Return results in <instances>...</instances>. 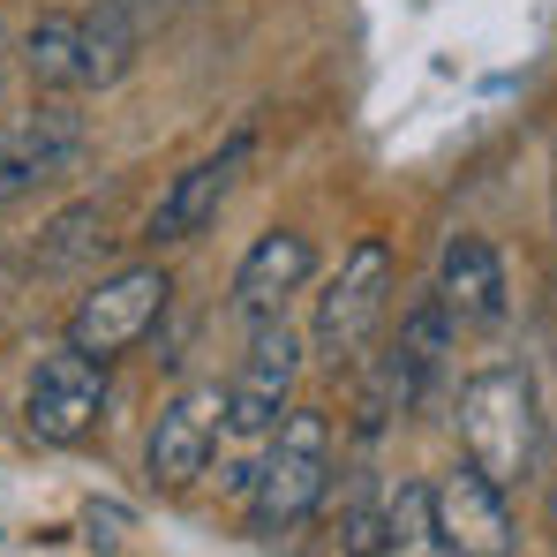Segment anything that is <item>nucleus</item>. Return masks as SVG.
<instances>
[{"mask_svg":"<svg viewBox=\"0 0 557 557\" xmlns=\"http://www.w3.org/2000/svg\"><path fill=\"white\" fill-rule=\"evenodd\" d=\"M453 422H460L467 467H482L497 490H520L543 467V399L520 362H490L467 376L453 399Z\"/></svg>","mask_w":557,"mask_h":557,"instance_id":"f257e3e1","label":"nucleus"},{"mask_svg":"<svg viewBox=\"0 0 557 557\" xmlns=\"http://www.w3.org/2000/svg\"><path fill=\"white\" fill-rule=\"evenodd\" d=\"M332 490V422L317 407H286L272 430V453L257 467V490H249V528L278 543L294 535Z\"/></svg>","mask_w":557,"mask_h":557,"instance_id":"f03ea898","label":"nucleus"},{"mask_svg":"<svg viewBox=\"0 0 557 557\" xmlns=\"http://www.w3.org/2000/svg\"><path fill=\"white\" fill-rule=\"evenodd\" d=\"M453 339H460V324H453V309L437 301V286H430L422 301H407V317H399L384 362H376L370 384H362V437H376L392 414H414V407L430 399V384L445 376Z\"/></svg>","mask_w":557,"mask_h":557,"instance_id":"7ed1b4c3","label":"nucleus"},{"mask_svg":"<svg viewBox=\"0 0 557 557\" xmlns=\"http://www.w3.org/2000/svg\"><path fill=\"white\" fill-rule=\"evenodd\" d=\"M384 309H392V249H384L376 234H362V242L339 257L332 294L317 301V355H324L332 370L362 362L376 324H384Z\"/></svg>","mask_w":557,"mask_h":557,"instance_id":"20e7f679","label":"nucleus"},{"mask_svg":"<svg viewBox=\"0 0 557 557\" xmlns=\"http://www.w3.org/2000/svg\"><path fill=\"white\" fill-rule=\"evenodd\" d=\"M166 294H174V278L159 272V264H128V272L98 278L91 294L69 309V347H84V355H98V362L144 347L151 324L166 317Z\"/></svg>","mask_w":557,"mask_h":557,"instance_id":"39448f33","label":"nucleus"},{"mask_svg":"<svg viewBox=\"0 0 557 557\" xmlns=\"http://www.w3.org/2000/svg\"><path fill=\"white\" fill-rule=\"evenodd\" d=\"M106 414V362L84 347H53L38 355V370L23 384V430L38 445H84Z\"/></svg>","mask_w":557,"mask_h":557,"instance_id":"423d86ee","label":"nucleus"},{"mask_svg":"<svg viewBox=\"0 0 557 557\" xmlns=\"http://www.w3.org/2000/svg\"><path fill=\"white\" fill-rule=\"evenodd\" d=\"M257 332H249V355H242V370L226 376V430L234 437H272L278 414L294 407V370H301V347H294V332L272 317H249Z\"/></svg>","mask_w":557,"mask_h":557,"instance_id":"0eeeda50","label":"nucleus"},{"mask_svg":"<svg viewBox=\"0 0 557 557\" xmlns=\"http://www.w3.org/2000/svg\"><path fill=\"white\" fill-rule=\"evenodd\" d=\"M249 151H257V136L249 128H234L211 159H196V166H182L174 182H166V196L151 203V226H144V242L151 249H174V242H196L211 219H219V203L234 196V182H242V166H249Z\"/></svg>","mask_w":557,"mask_h":557,"instance_id":"6e6552de","label":"nucleus"},{"mask_svg":"<svg viewBox=\"0 0 557 557\" xmlns=\"http://www.w3.org/2000/svg\"><path fill=\"white\" fill-rule=\"evenodd\" d=\"M219 430H226V384H188L159 407L151 422V445H144V467L159 490H188L211 453H219Z\"/></svg>","mask_w":557,"mask_h":557,"instance_id":"1a4fd4ad","label":"nucleus"},{"mask_svg":"<svg viewBox=\"0 0 557 557\" xmlns=\"http://www.w3.org/2000/svg\"><path fill=\"white\" fill-rule=\"evenodd\" d=\"M430 490H437V528H445V550L453 557H512L520 550L512 505H505V490L482 467H453Z\"/></svg>","mask_w":557,"mask_h":557,"instance_id":"9d476101","label":"nucleus"},{"mask_svg":"<svg viewBox=\"0 0 557 557\" xmlns=\"http://www.w3.org/2000/svg\"><path fill=\"white\" fill-rule=\"evenodd\" d=\"M437 301L453 309V324H497L505 317V257L482 234H453L437 257Z\"/></svg>","mask_w":557,"mask_h":557,"instance_id":"9b49d317","label":"nucleus"},{"mask_svg":"<svg viewBox=\"0 0 557 557\" xmlns=\"http://www.w3.org/2000/svg\"><path fill=\"white\" fill-rule=\"evenodd\" d=\"M309 272H317V242L294 234V226H278V234H264V242L234 264V309H242V317H272L294 286H309Z\"/></svg>","mask_w":557,"mask_h":557,"instance_id":"f8f14e48","label":"nucleus"},{"mask_svg":"<svg viewBox=\"0 0 557 557\" xmlns=\"http://www.w3.org/2000/svg\"><path fill=\"white\" fill-rule=\"evenodd\" d=\"M151 38V0H98L84 15V84H121Z\"/></svg>","mask_w":557,"mask_h":557,"instance_id":"ddd939ff","label":"nucleus"},{"mask_svg":"<svg viewBox=\"0 0 557 557\" xmlns=\"http://www.w3.org/2000/svg\"><path fill=\"white\" fill-rule=\"evenodd\" d=\"M23 69H30L38 91H84V15L46 8L23 30Z\"/></svg>","mask_w":557,"mask_h":557,"instance_id":"4468645a","label":"nucleus"},{"mask_svg":"<svg viewBox=\"0 0 557 557\" xmlns=\"http://www.w3.org/2000/svg\"><path fill=\"white\" fill-rule=\"evenodd\" d=\"M376 557H453L437 528V490L430 482H399L384 505V550Z\"/></svg>","mask_w":557,"mask_h":557,"instance_id":"2eb2a0df","label":"nucleus"},{"mask_svg":"<svg viewBox=\"0 0 557 557\" xmlns=\"http://www.w3.org/2000/svg\"><path fill=\"white\" fill-rule=\"evenodd\" d=\"M106 242H113L106 203H76V211H61V219L38 234V264H46V272H84L91 257H106Z\"/></svg>","mask_w":557,"mask_h":557,"instance_id":"dca6fc26","label":"nucleus"},{"mask_svg":"<svg viewBox=\"0 0 557 557\" xmlns=\"http://www.w3.org/2000/svg\"><path fill=\"white\" fill-rule=\"evenodd\" d=\"M76 159H84V151H53V144H38V136H23V128H15V136L0 144V203H23L30 188L76 174Z\"/></svg>","mask_w":557,"mask_h":557,"instance_id":"f3484780","label":"nucleus"},{"mask_svg":"<svg viewBox=\"0 0 557 557\" xmlns=\"http://www.w3.org/2000/svg\"><path fill=\"white\" fill-rule=\"evenodd\" d=\"M384 505H392V490L376 482L370 467H355V474H347V497H339V550L347 557L384 550Z\"/></svg>","mask_w":557,"mask_h":557,"instance_id":"a211bd4d","label":"nucleus"},{"mask_svg":"<svg viewBox=\"0 0 557 557\" xmlns=\"http://www.w3.org/2000/svg\"><path fill=\"white\" fill-rule=\"evenodd\" d=\"M84 528H91V543H121V528H128V520H121L113 505H91V512H84Z\"/></svg>","mask_w":557,"mask_h":557,"instance_id":"6ab92c4d","label":"nucleus"},{"mask_svg":"<svg viewBox=\"0 0 557 557\" xmlns=\"http://www.w3.org/2000/svg\"><path fill=\"white\" fill-rule=\"evenodd\" d=\"M0 84H8V30H0Z\"/></svg>","mask_w":557,"mask_h":557,"instance_id":"aec40b11","label":"nucleus"},{"mask_svg":"<svg viewBox=\"0 0 557 557\" xmlns=\"http://www.w3.org/2000/svg\"><path fill=\"white\" fill-rule=\"evenodd\" d=\"M550 520H557V497H550Z\"/></svg>","mask_w":557,"mask_h":557,"instance_id":"412c9836","label":"nucleus"}]
</instances>
